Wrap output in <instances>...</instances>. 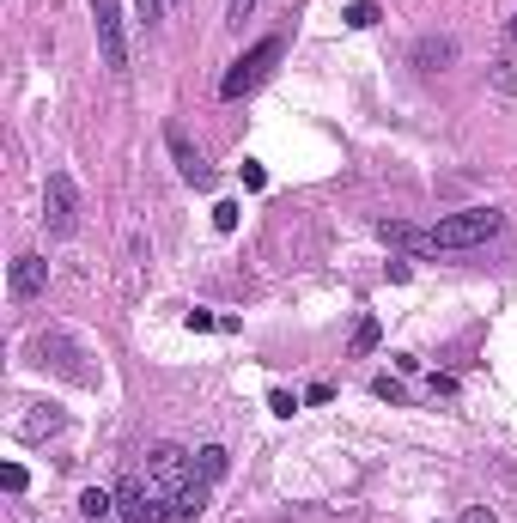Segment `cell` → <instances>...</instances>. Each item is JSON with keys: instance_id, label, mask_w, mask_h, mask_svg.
Listing matches in <instances>:
<instances>
[{"instance_id": "cell-4", "label": "cell", "mask_w": 517, "mask_h": 523, "mask_svg": "<svg viewBox=\"0 0 517 523\" xmlns=\"http://www.w3.org/2000/svg\"><path fill=\"white\" fill-rule=\"evenodd\" d=\"M43 219H49L55 238H67L73 226H80V189H73L67 171H49V183H43Z\"/></svg>"}, {"instance_id": "cell-13", "label": "cell", "mask_w": 517, "mask_h": 523, "mask_svg": "<svg viewBox=\"0 0 517 523\" xmlns=\"http://www.w3.org/2000/svg\"><path fill=\"white\" fill-rule=\"evenodd\" d=\"M347 25H353V31H372V25H378V0H353V7H347Z\"/></svg>"}, {"instance_id": "cell-15", "label": "cell", "mask_w": 517, "mask_h": 523, "mask_svg": "<svg viewBox=\"0 0 517 523\" xmlns=\"http://www.w3.org/2000/svg\"><path fill=\"white\" fill-rule=\"evenodd\" d=\"M238 213H244L238 201H219V207H213V226H219V232H238Z\"/></svg>"}, {"instance_id": "cell-2", "label": "cell", "mask_w": 517, "mask_h": 523, "mask_svg": "<svg viewBox=\"0 0 517 523\" xmlns=\"http://www.w3.org/2000/svg\"><path fill=\"white\" fill-rule=\"evenodd\" d=\"M116 511H122L128 523H165V517H177V511H171V493H165L153 475H128V481L116 487Z\"/></svg>"}, {"instance_id": "cell-14", "label": "cell", "mask_w": 517, "mask_h": 523, "mask_svg": "<svg viewBox=\"0 0 517 523\" xmlns=\"http://www.w3.org/2000/svg\"><path fill=\"white\" fill-rule=\"evenodd\" d=\"M378 335H384V329H378V317H359V329H353V353H372V347H378Z\"/></svg>"}, {"instance_id": "cell-11", "label": "cell", "mask_w": 517, "mask_h": 523, "mask_svg": "<svg viewBox=\"0 0 517 523\" xmlns=\"http://www.w3.org/2000/svg\"><path fill=\"white\" fill-rule=\"evenodd\" d=\"M80 511H86L92 523H104V517L116 511V493H104V487H86V493H80Z\"/></svg>"}, {"instance_id": "cell-9", "label": "cell", "mask_w": 517, "mask_h": 523, "mask_svg": "<svg viewBox=\"0 0 517 523\" xmlns=\"http://www.w3.org/2000/svg\"><path fill=\"white\" fill-rule=\"evenodd\" d=\"M171 511H177V517H183V523H195V517H201V511H207V481H201V475H195V481H189V487H183V493H177V499H171Z\"/></svg>"}, {"instance_id": "cell-8", "label": "cell", "mask_w": 517, "mask_h": 523, "mask_svg": "<svg viewBox=\"0 0 517 523\" xmlns=\"http://www.w3.org/2000/svg\"><path fill=\"white\" fill-rule=\"evenodd\" d=\"M13 298H37L43 286H49V262L43 256H13Z\"/></svg>"}, {"instance_id": "cell-21", "label": "cell", "mask_w": 517, "mask_h": 523, "mask_svg": "<svg viewBox=\"0 0 517 523\" xmlns=\"http://www.w3.org/2000/svg\"><path fill=\"white\" fill-rule=\"evenodd\" d=\"M511 31H517V19H511Z\"/></svg>"}, {"instance_id": "cell-6", "label": "cell", "mask_w": 517, "mask_h": 523, "mask_svg": "<svg viewBox=\"0 0 517 523\" xmlns=\"http://www.w3.org/2000/svg\"><path fill=\"white\" fill-rule=\"evenodd\" d=\"M146 475H153V481H159L171 499H177V493L195 481V475H189V451H177V444H159V451L146 457Z\"/></svg>"}, {"instance_id": "cell-1", "label": "cell", "mask_w": 517, "mask_h": 523, "mask_svg": "<svg viewBox=\"0 0 517 523\" xmlns=\"http://www.w3.org/2000/svg\"><path fill=\"white\" fill-rule=\"evenodd\" d=\"M499 226H505L499 207H463V213L438 219V226H426V232H414V226H384V238H390V244H408V250H469V244H487Z\"/></svg>"}, {"instance_id": "cell-19", "label": "cell", "mask_w": 517, "mask_h": 523, "mask_svg": "<svg viewBox=\"0 0 517 523\" xmlns=\"http://www.w3.org/2000/svg\"><path fill=\"white\" fill-rule=\"evenodd\" d=\"M463 523H499V517H493L487 505H469V511H463Z\"/></svg>"}, {"instance_id": "cell-17", "label": "cell", "mask_w": 517, "mask_h": 523, "mask_svg": "<svg viewBox=\"0 0 517 523\" xmlns=\"http://www.w3.org/2000/svg\"><path fill=\"white\" fill-rule=\"evenodd\" d=\"M244 183H250V189H268V171H262V165H250V159H244Z\"/></svg>"}, {"instance_id": "cell-18", "label": "cell", "mask_w": 517, "mask_h": 523, "mask_svg": "<svg viewBox=\"0 0 517 523\" xmlns=\"http://www.w3.org/2000/svg\"><path fill=\"white\" fill-rule=\"evenodd\" d=\"M372 390H378V396H384V402H402V384H396V378H378V384H372Z\"/></svg>"}, {"instance_id": "cell-3", "label": "cell", "mask_w": 517, "mask_h": 523, "mask_svg": "<svg viewBox=\"0 0 517 523\" xmlns=\"http://www.w3.org/2000/svg\"><path fill=\"white\" fill-rule=\"evenodd\" d=\"M274 61H280V37H262L250 55L232 61V73L219 80V98H244V92H256V86L268 80V67H274Z\"/></svg>"}, {"instance_id": "cell-7", "label": "cell", "mask_w": 517, "mask_h": 523, "mask_svg": "<svg viewBox=\"0 0 517 523\" xmlns=\"http://www.w3.org/2000/svg\"><path fill=\"white\" fill-rule=\"evenodd\" d=\"M165 140H171V153H177V171H183V177H189L195 189H207V183H213V171H207V159H201L195 146H189V134H183V128L171 122V128H165Z\"/></svg>"}, {"instance_id": "cell-16", "label": "cell", "mask_w": 517, "mask_h": 523, "mask_svg": "<svg viewBox=\"0 0 517 523\" xmlns=\"http://www.w3.org/2000/svg\"><path fill=\"white\" fill-rule=\"evenodd\" d=\"M0 487L19 493V487H25V469H19V463H7V469H0Z\"/></svg>"}, {"instance_id": "cell-20", "label": "cell", "mask_w": 517, "mask_h": 523, "mask_svg": "<svg viewBox=\"0 0 517 523\" xmlns=\"http://www.w3.org/2000/svg\"><path fill=\"white\" fill-rule=\"evenodd\" d=\"M250 7H256V0H232V19H244V13H250Z\"/></svg>"}, {"instance_id": "cell-10", "label": "cell", "mask_w": 517, "mask_h": 523, "mask_svg": "<svg viewBox=\"0 0 517 523\" xmlns=\"http://www.w3.org/2000/svg\"><path fill=\"white\" fill-rule=\"evenodd\" d=\"M451 55H457L451 37H420V43H414V61H420V67H438V61H451Z\"/></svg>"}, {"instance_id": "cell-12", "label": "cell", "mask_w": 517, "mask_h": 523, "mask_svg": "<svg viewBox=\"0 0 517 523\" xmlns=\"http://www.w3.org/2000/svg\"><path fill=\"white\" fill-rule=\"evenodd\" d=\"M195 457H201V463H195V475H201L207 487H213L219 475H226V451H219V444H207V451H195Z\"/></svg>"}, {"instance_id": "cell-5", "label": "cell", "mask_w": 517, "mask_h": 523, "mask_svg": "<svg viewBox=\"0 0 517 523\" xmlns=\"http://www.w3.org/2000/svg\"><path fill=\"white\" fill-rule=\"evenodd\" d=\"M92 25H98L104 67L122 73V67H128V37H122V13H116V0H92Z\"/></svg>"}]
</instances>
